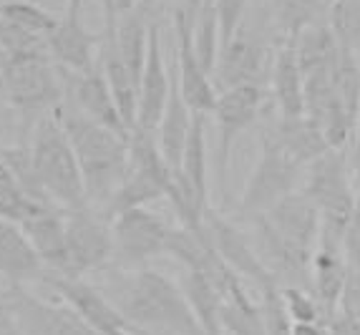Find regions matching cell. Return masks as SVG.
I'll list each match as a JSON object with an SVG mask.
<instances>
[{
	"label": "cell",
	"mask_w": 360,
	"mask_h": 335,
	"mask_svg": "<svg viewBox=\"0 0 360 335\" xmlns=\"http://www.w3.org/2000/svg\"><path fill=\"white\" fill-rule=\"evenodd\" d=\"M53 116L73 146L89 204L98 202L103 207L129 172V139L86 119L66 101L56 106Z\"/></svg>",
	"instance_id": "obj_1"
},
{
	"label": "cell",
	"mask_w": 360,
	"mask_h": 335,
	"mask_svg": "<svg viewBox=\"0 0 360 335\" xmlns=\"http://www.w3.org/2000/svg\"><path fill=\"white\" fill-rule=\"evenodd\" d=\"M114 303L131 328L151 335H205L181 287L156 270L131 272Z\"/></svg>",
	"instance_id": "obj_2"
},
{
	"label": "cell",
	"mask_w": 360,
	"mask_h": 335,
	"mask_svg": "<svg viewBox=\"0 0 360 335\" xmlns=\"http://www.w3.org/2000/svg\"><path fill=\"white\" fill-rule=\"evenodd\" d=\"M30 156H33L38 182L56 207H63L66 212L89 207L78 159L53 111L36 121Z\"/></svg>",
	"instance_id": "obj_3"
},
{
	"label": "cell",
	"mask_w": 360,
	"mask_h": 335,
	"mask_svg": "<svg viewBox=\"0 0 360 335\" xmlns=\"http://www.w3.org/2000/svg\"><path fill=\"white\" fill-rule=\"evenodd\" d=\"M300 189L320 212V242L340 247L342 232L358 204V191L348 169V149H328L320 159H315L305 169Z\"/></svg>",
	"instance_id": "obj_4"
},
{
	"label": "cell",
	"mask_w": 360,
	"mask_h": 335,
	"mask_svg": "<svg viewBox=\"0 0 360 335\" xmlns=\"http://www.w3.org/2000/svg\"><path fill=\"white\" fill-rule=\"evenodd\" d=\"M6 99L23 116H46L63 103V78L60 68L49 53L13 56L3 61Z\"/></svg>",
	"instance_id": "obj_5"
},
{
	"label": "cell",
	"mask_w": 360,
	"mask_h": 335,
	"mask_svg": "<svg viewBox=\"0 0 360 335\" xmlns=\"http://www.w3.org/2000/svg\"><path fill=\"white\" fill-rule=\"evenodd\" d=\"M305 167L297 164L267 132L259 134V151L240 197V212L250 220L270 212L277 202L300 189Z\"/></svg>",
	"instance_id": "obj_6"
},
{
	"label": "cell",
	"mask_w": 360,
	"mask_h": 335,
	"mask_svg": "<svg viewBox=\"0 0 360 335\" xmlns=\"http://www.w3.org/2000/svg\"><path fill=\"white\" fill-rule=\"evenodd\" d=\"M272 61L275 51H270L267 41L245 23L219 51V61L212 76L217 91H227L234 86H264V78H270Z\"/></svg>",
	"instance_id": "obj_7"
},
{
	"label": "cell",
	"mask_w": 360,
	"mask_h": 335,
	"mask_svg": "<svg viewBox=\"0 0 360 335\" xmlns=\"http://www.w3.org/2000/svg\"><path fill=\"white\" fill-rule=\"evenodd\" d=\"M264 103V86H234L219 91L217 106L212 111L217 124V172L222 191L227 189L229 159H232L234 141L259 119Z\"/></svg>",
	"instance_id": "obj_8"
},
{
	"label": "cell",
	"mask_w": 360,
	"mask_h": 335,
	"mask_svg": "<svg viewBox=\"0 0 360 335\" xmlns=\"http://www.w3.org/2000/svg\"><path fill=\"white\" fill-rule=\"evenodd\" d=\"M111 232H114V258L124 267L139 270L149 260L167 255L172 227L151 210L136 207L114 217Z\"/></svg>",
	"instance_id": "obj_9"
},
{
	"label": "cell",
	"mask_w": 360,
	"mask_h": 335,
	"mask_svg": "<svg viewBox=\"0 0 360 335\" xmlns=\"http://www.w3.org/2000/svg\"><path fill=\"white\" fill-rule=\"evenodd\" d=\"M68 277H84L101 270L114 258V232L111 222L94 207H81L66 215Z\"/></svg>",
	"instance_id": "obj_10"
},
{
	"label": "cell",
	"mask_w": 360,
	"mask_h": 335,
	"mask_svg": "<svg viewBox=\"0 0 360 335\" xmlns=\"http://www.w3.org/2000/svg\"><path fill=\"white\" fill-rule=\"evenodd\" d=\"M43 282L58 295L60 303L76 310L98 335H134L131 323L116 308L114 300H108L98 287L86 282L84 277H66L51 272L43 277Z\"/></svg>",
	"instance_id": "obj_11"
},
{
	"label": "cell",
	"mask_w": 360,
	"mask_h": 335,
	"mask_svg": "<svg viewBox=\"0 0 360 335\" xmlns=\"http://www.w3.org/2000/svg\"><path fill=\"white\" fill-rule=\"evenodd\" d=\"M172 20H174L176 36L174 71L176 81H179V91L194 114L210 116L217 106L219 91L214 86V78L205 71V66L197 58V51H194V20L181 11L172 13Z\"/></svg>",
	"instance_id": "obj_12"
},
{
	"label": "cell",
	"mask_w": 360,
	"mask_h": 335,
	"mask_svg": "<svg viewBox=\"0 0 360 335\" xmlns=\"http://www.w3.org/2000/svg\"><path fill=\"white\" fill-rule=\"evenodd\" d=\"M6 300L20 335H98L66 303H46L23 287H11Z\"/></svg>",
	"instance_id": "obj_13"
},
{
	"label": "cell",
	"mask_w": 360,
	"mask_h": 335,
	"mask_svg": "<svg viewBox=\"0 0 360 335\" xmlns=\"http://www.w3.org/2000/svg\"><path fill=\"white\" fill-rule=\"evenodd\" d=\"M205 232L210 237L212 247L217 250V255L227 263V267H232L240 277L252 280L255 285L262 290L267 285H280L275 277L270 275V270L264 267L259 260L257 250H255L252 239L245 232H240V227L229 222L224 215H217L214 210H210L205 215Z\"/></svg>",
	"instance_id": "obj_14"
},
{
	"label": "cell",
	"mask_w": 360,
	"mask_h": 335,
	"mask_svg": "<svg viewBox=\"0 0 360 335\" xmlns=\"http://www.w3.org/2000/svg\"><path fill=\"white\" fill-rule=\"evenodd\" d=\"M60 78H63V94H66V103H71L76 111L86 116V119L96 121V124L106 126L111 132L121 134L129 139V129L124 124L116 106V99L111 94L106 76H103L101 66H96L89 73H71L60 68Z\"/></svg>",
	"instance_id": "obj_15"
},
{
	"label": "cell",
	"mask_w": 360,
	"mask_h": 335,
	"mask_svg": "<svg viewBox=\"0 0 360 335\" xmlns=\"http://www.w3.org/2000/svg\"><path fill=\"white\" fill-rule=\"evenodd\" d=\"M103 33H91L81 20V13H63L56 30L46 38L49 56L56 66L71 73H89L98 66L96 48H101Z\"/></svg>",
	"instance_id": "obj_16"
},
{
	"label": "cell",
	"mask_w": 360,
	"mask_h": 335,
	"mask_svg": "<svg viewBox=\"0 0 360 335\" xmlns=\"http://www.w3.org/2000/svg\"><path fill=\"white\" fill-rule=\"evenodd\" d=\"M169 91H172V68H167V61H164L162 28H159V23L154 18L149 30V53H146L144 71H141V84H139L136 126L156 134L169 101Z\"/></svg>",
	"instance_id": "obj_17"
},
{
	"label": "cell",
	"mask_w": 360,
	"mask_h": 335,
	"mask_svg": "<svg viewBox=\"0 0 360 335\" xmlns=\"http://www.w3.org/2000/svg\"><path fill=\"white\" fill-rule=\"evenodd\" d=\"M264 217L290 245L315 255L320 242V212L302 189L283 197Z\"/></svg>",
	"instance_id": "obj_18"
},
{
	"label": "cell",
	"mask_w": 360,
	"mask_h": 335,
	"mask_svg": "<svg viewBox=\"0 0 360 335\" xmlns=\"http://www.w3.org/2000/svg\"><path fill=\"white\" fill-rule=\"evenodd\" d=\"M30 239L33 250L51 272L68 277V247H66V217L60 215L58 207H46L38 215L28 217L23 225H18Z\"/></svg>",
	"instance_id": "obj_19"
},
{
	"label": "cell",
	"mask_w": 360,
	"mask_h": 335,
	"mask_svg": "<svg viewBox=\"0 0 360 335\" xmlns=\"http://www.w3.org/2000/svg\"><path fill=\"white\" fill-rule=\"evenodd\" d=\"M270 89L280 119L305 116V76H302V68L297 63L292 43H280L275 48Z\"/></svg>",
	"instance_id": "obj_20"
},
{
	"label": "cell",
	"mask_w": 360,
	"mask_h": 335,
	"mask_svg": "<svg viewBox=\"0 0 360 335\" xmlns=\"http://www.w3.org/2000/svg\"><path fill=\"white\" fill-rule=\"evenodd\" d=\"M43 272V263L25 232L13 222L0 220V275L11 287H23Z\"/></svg>",
	"instance_id": "obj_21"
},
{
	"label": "cell",
	"mask_w": 360,
	"mask_h": 335,
	"mask_svg": "<svg viewBox=\"0 0 360 335\" xmlns=\"http://www.w3.org/2000/svg\"><path fill=\"white\" fill-rule=\"evenodd\" d=\"M154 11L144 8L141 3L134 6L131 11L121 13L119 20H116L114 33L116 48H119L121 61L127 63L129 73L134 76L136 84H141V71H144L146 63V53H149V30L154 23ZM106 33V30H103Z\"/></svg>",
	"instance_id": "obj_22"
},
{
	"label": "cell",
	"mask_w": 360,
	"mask_h": 335,
	"mask_svg": "<svg viewBox=\"0 0 360 335\" xmlns=\"http://www.w3.org/2000/svg\"><path fill=\"white\" fill-rule=\"evenodd\" d=\"M348 263L342 258V250L338 245H323L320 242L310 265V287L312 295L323 305L325 317L340 308L342 287L348 280Z\"/></svg>",
	"instance_id": "obj_23"
},
{
	"label": "cell",
	"mask_w": 360,
	"mask_h": 335,
	"mask_svg": "<svg viewBox=\"0 0 360 335\" xmlns=\"http://www.w3.org/2000/svg\"><path fill=\"white\" fill-rule=\"evenodd\" d=\"M194 111L186 106L184 96L179 91V81H176V71L172 66V91H169V101L164 108L162 124L156 129V139H159V149H162L164 159L172 169L181 167V156H184V146L189 132H192Z\"/></svg>",
	"instance_id": "obj_24"
},
{
	"label": "cell",
	"mask_w": 360,
	"mask_h": 335,
	"mask_svg": "<svg viewBox=\"0 0 360 335\" xmlns=\"http://www.w3.org/2000/svg\"><path fill=\"white\" fill-rule=\"evenodd\" d=\"M98 53H101L98 56V66H101L103 76H106L108 86H111V94L116 99L121 119H124L129 132H134L139 119V84L129 73L127 63L121 61L114 33H103V43L98 48Z\"/></svg>",
	"instance_id": "obj_25"
},
{
	"label": "cell",
	"mask_w": 360,
	"mask_h": 335,
	"mask_svg": "<svg viewBox=\"0 0 360 335\" xmlns=\"http://www.w3.org/2000/svg\"><path fill=\"white\" fill-rule=\"evenodd\" d=\"M264 132L270 134L295 162L302 164L305 169L330 149L323 132H320V126L307 119V116H295V119H280L277 116Z\"/></svg>",
	"instance_id": "obj_26"
},
{
	"label": "cell",
	"mask_w": 360,
	"mask_h": 335,
	"mask_svg": "<svg viewBox=\"0 0 360 335\" xmlns=\"http://www.w3.org/2000/svg\"><path fill=\"white\" fill-rule=\"evenodd\" d=\"M179 287L181 293H184L186 303H189V308H192V312L197 315L205 335H224L222 333L224 295L214 285V280L207 272H202V270H184V277H181Z\"/></svg>",
	"instance_id": "obj_27"
},
{
	"label": "cell",
	"mask_w": 360,
	"mask_h": 335,
	"mask_svg": "<svg viewBox=\"0 0 360 335\" xmlns=\"http://www.w3.org/2000/svg\"><path fill=\"white\" fill-rule=\"evenodd\" d=\"M292 48L295 56H297V63L302 68V76L333 71L342 51L338 38L333 36L328 20H320V23H312L305 30H300L297 38L292 41Z\"/></svg>",
	"instance_id": "obj_28"
},
{
	"label": "cell",
	"mask_w": 360,
	"mask_h": 335,
	"mask_svg": "<svg viewBox=\"0 0 360 335\" xmlns=\"http://www.w3.org/2000/svg\"><path fill=\"white\" fill-rule=\"evenodd\" d=\"M330 0H267L272 33L280 43H292L300 30L307 25L320 23L328 15Z\"/></svg>",
	"instance_id": "obj_29"
},
{
	"label": "cell",
	"mask_w": 360,
	"mask_h": 335,
	"mask_svg": "<svg viewBox=\"0 0 360 335\" xmlns=\"http://www.w3.org/2000/svg\"><path fill=\"white\" fill-rule=\"evenodd\" d=\"M207 114H194L192 121V132L186 139L184 156H181V177L189 182V187L194 189L197 199L205 207L207 197H210V184H207Z\"/></svg>",
	"instance_id": "obj_30"
},
{
	"label": "cell",
	"mask_w": 360,
	"mask_h": 335,
	"mask_svg": "<svg viewBox=\"0 0 360 335\" xmlns=\"http://www.w3.org/2000/svg\"><path fill=\"white\" fill-rule=\"evenodd\" d=\"M333 86L345 114L355 126L360 124V56L353 51H340V58L333 71Z\"/></svg>",
	"instance_id": "obj_31"
},
{
	"label": "cell",
	"mask_w": 360,
	"mask_h": 335,
	"mask_svg": "<svg viewBox=\"0 0 360 335\" xmlns=\"http://www.w3.org/2000/svg\"><path fill=\"white\" fill-rule=\"evenodd\" d=\"M0 18L41 38H49L60 20L58 15L49 13L38 3H30V0H3L0 3Z\"/></svg>",
	"instance_id": "obj_32"
},
{
	"label": "cell",
	"mask_w": 360,
	"mask_h": 335,
	"mask_svg": "<svg viewBox=\"0 0 360 335\" xmlns=\"http://www.w3.org/2000/svg\"><path fill=\"white\" fill-rule=\"evenodd\" d=\"M194 51H197V58L205 66V71L210 76H214L219 51H222V43H219V15H217L214 0L205 3V8L194 18Z\"/></svg>",
	"instance_id": "obj_33"
},
{
	"label": "cell",
	"mask_w": 360,
	"mask_h": 335,
	"mask_svg": "<svg viewBox=\"0 0 360 335\" xmlns=\"http://www.w3.org/2000/svg\"><path fill=\"white\" fill-rule=\"evenodd\" d=\"M328 25L340 48L358 53L360 48V0H335L328 8Z\"/></svg>",
	"instance_id": "obj_34"
},
{
	"label": "cell",
	"mask_w": 360,
	"mask_h": 335,
	"mask_svg": "<svg viewBox=\"0 0 360 335\" xmlns=\"http://www.w3.org/2000/svg\"><path fill=\"white\" fill-rule=\"evenodd\" d=\"M259 315L264 335H292V317L285 308L283 285H267L259 290Z\"/></svg>",
	"instance_id": "obj_35"
},
{
	"label": "cell",
	"mask_w": 360,
	"mask_h": 335,
	"mask_svg": "<svg viewBox=\"0 0 360 335\" xmlns=\"http://www.w3.org/2000/svg\"><path fill=\"white\" fill-rule=\"evenodd\" d=\"M222 333L227 335H264L262 315L255 300L234 303L224 300L222 305Z\"/></svg>",
	"instance_id": "obj_36"
},
{
	"label": "cell",
	"mask_w": 360,
	"mask_h": 335,
	"mask_svg": "<svg viewBox=\"0 0 360 335\" xmlns=\"http://www.w3.org/2000/svg\"><path fill=\"white\" fill-rule=\"evenodd\" d=\"M49 204H41L36 199H30L15 182L0 179V220L13 222V225H23L28 217L38 215L46 210Z\"/></svg>",
	"instance_id": "obj_37"
},
{
	"label": "cell",
	"mask_w": 360,
	"mask_h": 335,
	"mask_svg": "<svg viewBox=\"0 0 360 335\" xmlns=\"http://www.w3.org/2000/svg\"><path fill=\"white\" fill-rule=\"evenodd\" d=\"M283 298L295 325H325V310L318 303V298L312 295V290H305V287H283Z\"/></svg>",
	"instance_id": "obj_38"
},
{
	"label": "cell",
	"mask_w": 360,
	"mask_h": 335,
	"mask_svg": "<svg viewBox=\"0 0 360 335\" xmlns=\"http://www.w3.org/2000/svg\"><path fill=\"white\" fill-rule=\"evenodd\" d=\"M342 258L348 263L350 270H360V197L355 204V212L350 217L348 227L342 232V242H340Z\"/></svg>",
	"instance_id": "obj_39"
},
{
	"label": "cell",
	"mask_w": 360,
	"mask_h": 335,
	"mask_svg": "<svg viewBox=\"0 0 360 335\" xmlns=\"http://www.w3.org/2000/svg\"><path fill=\"white\" fill-rule=\"evenodd\" d=\"M338 310L348 312L355 323L360 325V270H348V280L342 287V298Z\"/></svg>",
	"instance_id": "obj_40"
},
{
	"label": "cell",
	"mask_w": 360,
	"mask_h": 335,
	"mask_svg": "<svg viewBox=\"0 0 360 335\" xmlns=\"http://www.w3.org/2000/svg\"><path fill=\"white\" fill-rule=\"evenodd\" d=\"M325 330L328 335H360V325L342 310H335L333 315L325 317Z\"/></svg>",
	"instance_id": "obj_41"
},
{
	"label": "cell",
	"mask_w": 360,
	"mask_h": 335,
	"mask_svg": "<svg viewBox=\"0 0 360 335\" xmlns=\"http://www.w3.org/2000/svg\"><path fill=\"white\" fill-rule=\"evenodd\" d=\"M348 169H350V179L360 197V134H355V139L348 146Z\"/></svg>",
	"instance_id": "obj_42"
},
{
	"label": "cell",
	"mask_w": 360,
	"mask_h": 335,
	"mask_svg": "<svg viewBox=\"0 0 360 335\" xmlns=\"http://www.w3.org/2000/svg\"><path fill=\"white\" fill-rule=\"evenodd\" d=\"M0 335H18L15 317H13L11 305H8L6 298H0Z\"/></svg>",
	"instance_id": "obj_43"
},
{
	"label": "cell",
	"mask_w": 360,
	"mask_h": 335,
	"mask_svg": "<svg viewBox=\"0 0 360 335\" xmlns=\"http://www.w3.org/2000/svg\"><path fill=\"white\" fill-rule=\"evenodd\" d=\"M205 3H210V0H174V11L186 13L194 20L199 15V11L205 8Z\"/></svg>",
	"instance_id": "obj_44"
},
{
	"label": "cell",
	"mask_w": 360,
	"mask_h": 335,
	"mask_svg": "<svg viewBox=\"0 0 360 335\" xmlns=\"http://www.w3.org/2000/svg\"><path fill=\"white\" fill-rule=\"evenodd\" d=\"M84 3H86V0H66V11L68 13H81Z\"/></svg>",
	"instance_id": "obj_45"
},
{
	"label": "cell",
	"mask_w": 360,
	"mask_h": 335,
	"mask_svg": "<svg viewBox=\"0 0 360 335\" xmlns=\"http://www.w3.org/2000/svg\"><path fill=\"white\" fill-rule=\"evenodd\" d=\"M0 179H6V182H13V179H11V172H8L6 162H3V154H0Z\"/></svg>",
	"instance_id": "obj_46"
},
{
	"label": "cell",
	"mask_w": 360,
	"mask_h": 335,
	"mask_svg": "<svg viewBox=\"0 0 360 335\" xmlns=\"http://www.w3.org/2000/svg\"><path fill=\"white\" fill-rule=\"evenodd\" d=\"M139 3H141V6H144V8H149V11H154L156 3H159V0H139Z\"/></svg>",
	"instance_id": "obj_47"
},
{
	"label": "cell",
	"mask_w": 360,
	"mask_h": 335,
	"mask_svg": "<svg viewBox=\"0 0 360 335\" xmlns=\"http://www.w3.org/2000/svg\"><path fill=\"white\" fill-rule=\"evenodd\" d=\"M134 335H151V333H146V330H139V328H134Z\"/></svg>",
	"instance_id": "obj_48"
},
{
	"label": "cell",
	"mask_w": 360,
	"mask_h": 335,
	"mask_svg": "<svg viewBox=\"0 0 360 335\" xmlns=\"http://www.w3.org/2000/svg\"><path fill=\"white\" fill-rule=\"evenodd\" d=\"M323 335H328V330H325V333H323Z\"/></svg>",
	"instance_id": "obj_49"
},
{
	"label": "cell",
	"mask_w": 360,
	"mask_h": 335,
	"mask_svg": "<svg viewBox=\"0 0 360 335\" xmlns=\"http://www.w3.org/2000/svg\"><path fill=\"white\" fill-rule=\"evenodd\" d=\"M358 129H360V124H358ZM358 134H360V132H358Z\"/></svg>",
	"instance_id": "obj_50"
},
{
	"label": "cell",
	"mask_w": 360,
	"mask_h": 335,
	"mask_svg": "<svg viewBox=\"0 0 360 335\" xmlns=\"http://www.w3.org/2000/svg\"><path fill=\"white\" fill-rule=\"evenodd\" d=\"M330 3H335V0H330Z\"/></svg>",
	"instance_id": "obj_51"
},
{
	"label": "cell",
	"mask_w": 360,
	"mask_h": 335,
	"mask_svg": "<svg viewBox=\"0 0 360 335\" xmlns=\"http://www.w3.org/2000/svg\"><path fill=\"white\" fill-rule=\"evenodd\" d=\"M0 3H3V0H0Z\"/></svg>",
	"instance_id": "obj_52"
}]
</instances>
